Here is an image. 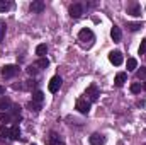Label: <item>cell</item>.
<instances>
[{"label":"cell","instance_id":"d4e9b609","mask_svg":"<svg viewBox=\"0 0 146 145\" xmlns=\"http://www.w3.org/2000/svg\"><path fill=\"white\" fill-rule=\"evenodd\" d=\"M27 108H29V111H34V113H39V111H41V106L36 104V103H33V101L27 104Z\"/></svg>","mask_w":146,"mask_h":145},{"label":"cell","instance_id":"44dd1931","mask_svg":"<svg viewBox=\"0 0 146 145\" xmlns=\"http://www.w3.org/2000/svg\"><path fill=\"white\" fill-rule=\"evenodd\" d=\"M9 137H10V130L5 125H2L0 126V138H9Z\"/></svg>","mask_w":146,"mask_h":145},{"label":"cell","instance_id":"8fae6325","mask_svg":"<svg viewBox=\"0 0 146 145\" xmlns=\"http://www.w3.org/2000/svg\"><path fill=\"white\" fill-rule=\"evenodd\" d=\"M127 14H131V15H134V17H139L141 15V5L139 3H129L127 5Z\"/></svg>","mask_w":146,"mask_h":145},{"label":"cell","instance_id":"f1b7e54d","mask_svg":"<svg viewBox=\"0 0 146 145\" xmlns=\"http://www.w3.org/2000/svg\"><path fill=\"white\" fill-rule=\"evenodd\" d=\"M36 80H27V84H26V87H27V89H31V87H36Z\"/></svg>","mask_w":146,"mask_h":145},{"label":"cell","instance_id":"ba28073f","mask_svg":"<svg viewBox=\"0 0 146 145\" xmlns=\"http://www.w3.org/2000/svg\"><path fill=\"white\" fill-rule=\"evenodd\" d=\"M88 144L90 145H104L106 144V137L100 135V133H92L88 137Z\"/></svg>","mask_w":146,"mask_h":145},{"label":"cell","instance_id":"5b68a950","mask_svg":"<svg viewBox=\"0 0 146 145\" xmlns=\"http://www.w3.org/2000/svg\"><path fill=\"white\" fill-rule=\"evenodd\" d=\"M61 84H63V79L60 77V75H54L51 80H49V84H48V89H49V92H58L60 91V87H61Z\"/></svg>","mask_w":146,"mask_h":145},{"label":"cell","instance_id":"4fadbf2b","mask_svg":"<svg viewBox=\"0 0 146 145\" xmlns=\"http://www.w3.org/2000/svg\"><path fill=\"white\" fill-rule=\"evenodd\" d=\"M126 80H127V75L124 72H119L115 75V79H114V84H115V87H122L126 84Z\"/></svg>","mask_w":146,"mask_h":145},{"label":"cell","instance_id":"30bf717a","mask_svg":"<svg viewBox=\"0 0 146 145\" xmlns=\"http://www.w3.org/2000/svg\"><path fill=\"white\" fill-rule=\"evenodd\" d=\"M48 144L49 145H65V142H63V138L56 132H51L49 137H48Z\"/></svg>","mask_w":146,"mask_h":145},{"label":"cell","instance_id":"52a82bcc","mask_svg":"<svg viewBox=\"0 0 146 145\" xmlns=\"http://www.w3.org/2000/svg\"><path fill=\"white\" fill-rule=\"evenodd\" d=\"M109 60L112 65H115V67H119V65H122V62H124V56H122V53L121 51H110L109 53Z\"/></svg>","mask_w":146,"mask_h":145},{"label":"cell","instance_id":"6da1fadb","mask_svg":"<svg viewBox=\"0 0 146 145\" xmlns=\"http://www.w3.org/2000/svg\"><path fill=\"white\" fill-rule=\"evenodd\" d=\"M78 39L82 41V44H87V46H92L94 44V41H95V34L92 33V29H82L80 33H78Z\"/></svg>","mask_w":146,"mask_h":145},{"label":"cell","instance_id":"277c9868","mask_svg":"<svg viewBox=\"0 0 146 145\" xmlns=\"http://www.w3.org/2000/svg\"><path fill=\"white\" fill-rule=\"evenodd\" d=\"M85 96L88 97V103H90V101H92V103H95V101L99 99V96H100V91H99V87H97L95 84H92V85H88V87H87Z\"/></svg>","mask_w":146,"mask_h":145},{"label":"cell","instance_id":"7a4b0ae2","mask_svg":"<svg viewBox=\"0 0 146 145\" xmlns=\"http://www.w3.org/2000/svg\"><path fill=\"white\" fill-rule=\"evenodd\" d=\"M75 109H76L78 113H82V114H88V113H90V103H88L85 97H80V99H76V103H75Z\"/></svg>","mask_w":146,"mask_h":145},{"label":"cell","instance_id":"1f68e13d","mask_svg":"<svg viewBox=\"0 0 146 145\" xmlns=\"http://www.w3.org/2000/svg\"><path fill=\"white\" fill-rule=\"evenodd\" d=\"M31 145H36V144H31Z\"/></svg>","mask_w":146,"mask_h":145},{"label":"cell","instance_id":"603a6c76","mask_svg":"<svg viewBox=\"0 0 146 145\" xmlns=\"http://www.w3.org/2000/svg\"><path fill=\"white\" fill-rule=\"evenodd\" d=\"M141 89H143V87H141V84H139V82H134V84H131V92H133V94H138V92H141Z\"/></svg>","mask_w":146,"mask_h":145},{"label":"cell","instance_id":"e0dca14e","mask_svg":"<svg viewBox=\"0 0 146 145\" xmlns=\"http://www.w3.org/2000/svg\"><path fill=\"white\" fill-rule=\"evenodd\" d=\"M46 53H48V46H46V44H37L36 46V55L39 58H44Z\"/></svg>","mask_w":146,"mask_h":145},{"label":"cell","instance_id":"2e32d148","mask_svg":"<svg viewBox=\"0 0 146 145\" xmlns=\"http://www.w3.org/2000/svg\"><path fill=\"white\" fill-rule=\"evenodd\" d=\"M19 137H21V128H19V125H12V128H10V140H19Z\"/></svg>","mask_w":146,"mask_h":145},{"label":"cell","instance_id":"484cf974","mask_svg":"<svg viewBox=\"0 0 146 145\" xmlns=\"http://www.w3.org/2000/svg\"><path fill=\"white\" fill-rule=\"evenodd\" d=\"M138 51H139V55H145V53H146V39L141 41V44H139V50H138Z\"/></svg>","mask_w":146,"mask_h":145},{"label":"cell","instance_id":"d6986e66","mask_svg":"<svg viewBox=\"0 0 146 145\" xmlns=\"http://www.w3.org/2000/svg\"><path fill=\"white\" fill-rule=\"evenodd\" d=\"M14 7L12 2H7V0H0V12H5V10H10Z\"/></svg>","mask_w":146,"mask_h":145},{"label":"cell","instance_id":"3957f363","mask_svg":"<svg viewBox=\"0 0 146 145\" xmlns=\"http://www.w3.org/2000/svg\"><path fill=\"white\" fill-rule=\"evenodd\" d=\"M19 72H21V67L19 65H5V67H2V75L5 79H12V77H15Z\"/></svg>","mask_w":146,"mask_h":145},{"label":"cell","instance_id":"cb8c5ba5","mask_svg":"<svg viewBox=\"0 0 146 145\" xmlns=\"http://www.w3.org/2000/svg\"><path fill=\"white\" fill-rule=\"evenodd\" d=\"M136 77H138L139 80H146V67H141V68L138 70V73H136Z\"/></svg>","mask_w":146,"mask_h":145},{"label":"cell","instance_id":"f546056e","mask_svg":"<svg viewBox=\"0 0 146 145\" xmlns=\"http://www.w3.org/2000/svg\"><path fill=\"white\" fill-rule=\"evenodd\" d=\"M3 94H5V87H2V85H0V96H3Z\"/></svg>","mask_w":146,"mask_h":145},{"label":"cell","instance_id":"ffe728a7","mask_svg":"<svg viewBox=\"0 0 146 145\" xmlns=\"http://www.w3.org/2000/svg\"><path fill=\"white\" fill-rule=\"evenodd\" d=\"M136 68H138V62H136V58H129V60H127V70L133 72V70H136Z\"/></svg>","mask_w":146,"mask_h":145},{"label":"cell","instance_id":"7c38bea8","mask_svg":"<svg viewBox=\"0 0 146 145\" xmlns=\"http://www.w3.org/2000/svg\"><path fill=\"white\" fill-rule=\"evenodd\" d=\"M110 38L114 39V43H119V41L122 39V31H121L119 26H114V28L110 29Z\"/></svg>","mask_w":146,"mask_h":145},{"label":"cell","instance_id":"8992f818","mask_svg":"<svg viewBox=\"0 0 146 145\" xmlns=\"http://www.w3.org/2000/svg\"><path fill=\"white\" fill-rule=\"evenodd\" d=\"M83 12H85V7H83L82 3H73V5H70V15H72L73 19L82 17Z\"/></svg>","mask_w":146,"mask_h":145},{"label":"cell","instance_id":"4dcf8cb0","mask_svg":"<svg viewBox=\"0 0 146 145\" xmlns=\"http://www.w3.org/2000/svg\"><path fill=\"white\" fill-rule=\"evenodd\" d=\"M141 87H143V89H145V91H146V82H145V84H143V85H141Z\"/></svg>","mask_w":146,"mask_h":145},{"label":"cell","instance_id":"7402d4cb","mask_svg":"<svg viewBox=\"0 0 146 145\" xmlns=\"http://www.w3.org/2000/svg\"><path fill=\"white\" fill-rule=\"evenodd\" d=\"M36 67H39V68H48L49 67V60L48 58H39L36 63Z\"/></svg>","mask_w":146,"mask_h":145},{"label":"cell","instance_id":"ac0fdd59","mask_svg":"<svg viewBox=\"0 0 146 145\" xmlns=\"http://www.w3.org/2000/svg\"><path fill=\"white\" fill-rule=\"evenodd\" d=\"M127 29L129 31H139V29H143V22H127Z\"/></svg>","mask_w":146,"mask_h":145},{"label":"cell","instance_id":"9a60e30c","mask_svg":"<svg viewBox=\"0 0 146 145\" xmlns=\"http://www.w3.org/2000/svg\"><path fill=\"white\" fill-rule=\"evenodd\" d=\"M42 101H44V92L42 91H34L33 92V103H36V104H42Z\"/></svg>","mask_w":146,"mask_h":145},{"label":"cell","instance_id":"5bb4252c","mask_svg":"<svg viewBox=\"0 0 146 145\" xmlns=\"http://www.w3.org/2000/svg\"><path fill=\"white\" fill-rule=\"evenodd\" d=\"M10 106H12V101H10L7 96H2V97H0V111L3 113V111H7V109L10 108Z\"/></svg>","mask_w":146,"mask_h":145},{"label":"cell","instance_id":"83f0119b","mask_svg":"<svg viewBox=\"0 0 146 145\" xmlns=\"http://www.w3.org/2000/svg\"><path fill=\"white\" fill-rule=\"evenodd\" d=\"M5 24L3 22H0V43H2V39H3V34H5Z\"/></svg>","mask_w":146,"mask_h":145},{"label":"cell","instance_id":"4316f807","mask_svg":"<svg viewBox=\"0 0 146 145\" xmlns=\"http://www.w3.org/2000/svg\"><path fill=\"white\" fill-rule=\"evenodd\" d=\"M27 73H29V75H36L37 73V67L36 65H29V67H27Z\"/></svg>","mask_w":146,"mask_h":145},{"label":"cell","instance_id":"9c48e42d","mask_svg":"<svg viewBox=\"0 0 146 145\" xmlns=\"http://www.w3.org/2000/svg\"><path fill=\"white\" fill-rule=\"evenodd\" d=\"M44 7H46V5H44L42 0H34V2L29 5V10H31L33 14H41V12L44 10Z\"/></svg>","mask_w":146,"mask_h":145}]
</instances>
